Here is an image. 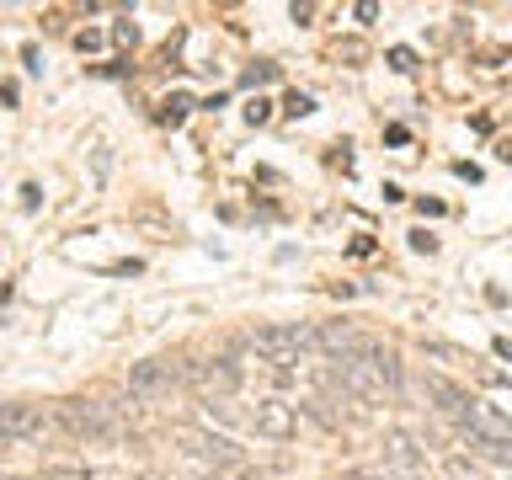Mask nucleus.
<instances>
[{"label": "nucleus", "mask_w": 512, "mask_h": 480, "mask_svg": "<svg viewBox=\"0 0 512 480\" xmlns=\"http://www.w3.org/2000/svg\"><path fill=\"white\" fill-rule=\"evenodd\" d=\"M246 347L262 363L278 368V374H288V363H299L304 352H310V331H304V326H256L246 336Z\"/></svg>", "instance_id": "f257e3e1"}, {"label": "nucleus", "mask_w": 512, "mask_h": 480, "mask_svg": "<svg viewBox=\"0 0 512 480\" xmlns=\"http://www.w3.org/2000/svg\"><path fill=\"white\" fill-rule=\"evenodd\" d=\"M379 459H384V470H390L395 480H416V475H427V448L416 432L406 427H390L379 438Z\"/></svg>", "instance_id": "f03ea898"}, {"label": "nucleus", "mask_w": 512, "mask_h": 480, "mask_svg": "<svg viewBox=\"0 0 512 480\" xmlns=\"http://www.w3.org/2000/svg\"><path fill=\"white\" fill-rule=\"evenodd\" d=\"M246 427L256 432V438H267V443H288V438L299 432V411L288 406L283 395H262V400L246 411Z\"/></svg>", "instance_id": "7ed1b4c3"}, {"label": "nucleus", "mask_w": 512, "mask_h": 480, "mask_svg": "<svg viewBox=\"0 0 512 480\" xmlns=\"http://www.w3.org/2000/svg\"><path fill=\"white\" fill-rule=\"evenodd\" d=\"M43 432H48L43 406H32V400H6V406H0V448L32 443V438H43Z\"/></svg>", "instance_id": "20e7f679"}, {"label": "nucleus", "mask_w": 512, "mask_h": 480, "mask_svg": "<svg viewBox=\"0 0 512 480\" xmlns=\"http://www.w3.org/2000/svg\"><path fill=\"white\" fill-rule=\"evenodd\" d=\"M176 384H182V374L166 358H144L128 368V395H139V400H166Z\"/></svg>", "instance_id": "39448f33"}, {"label": "nucleus", "mask_w": 512, "mask_h": 480, "mask_svg": "<svg viewBox=\"0 0 512 480\" xmlns=\"http://www.w3.org/2000/svg\"><path fill=\"white\" fill-rule=\"evenodd\" d=\"M187 379H192V384H203L208 400H230V395L240 390V379H246V374H240V363H235V358H208V363H192V368H187Z\"/></svg>", "instance_id": "423d86ee"}, {"label": "nucleus", "mask_w": 512, "mask_h": 480, "mask_svg": "<svg viewBox=\"0 0 512 480\" xmlns=\"http://www.w3.org/2000/svg\"><path fill=\"white\" fill-rule=\"evenodd\" d=\"M176 443L187 448V454H198L203 464H219V470H230V464H240V448L224 438V432H198V427H182L176 432Z\"/></svg>", "instance_id": "0eeeda50"}, {"label": "nucleus", "mask_w": 512, "mask_h": 480, "mask_svg": "<svg viewBox=\"0 0 512 480\" xmlns=\"http://www.w3.org/2000/svg\"><path fill=\"white\" fill-rule=\"evenodd\" d=\"M59 422L75 432V438H107L112 422H107V411L96 406V400H64L59 406Z\"/></svg>", "instance_id": "6e6552de"}, {"label": "nucleus", "mask_w": 512, "mask_h": 480, "mask_svg": "<svg viewBox=\"0 0 512 480\" xmlns=\"http://www.w3.org/2000/svg\"><path fill=\"white\" fill-rule=\"evenodd\" d=\"M427 400H438V411L448 416V422L464 427V411H470V395L459 390V384H448L443 374H427Z\"/></svg>", "instance_id": "1a4fd4ad"}, {"label": "nucleus", "mask_w": 512, "mask_h": 480, "mask_svg": "<svg viewBox=\"0 0 512 480\" xmlns=\"http://www.w3.org/2000/svg\"><path fill=\"white\" fill-rule=\"evenodd\" d=\"M43 480H91L86 464H43Z\"/></svg>", "instance_id": "9d476101"}, {"label": "nucleus", "mask_w": 512, "mask_h": 480, "mask_svg": "<svg viewBox=\"0 0 512 480\" xmlns=\"http://www.w3.org/2000/svg\"><path fill=\"white\" fill-rule=\"evenodd\" d=\"M422 352H427V358H448V363H475V358H464V352L448 347V342H422Z\"/></svg>", "instance_id": "9b49d317"}, {"label": "nucleus", "mask_w": 512, "mask_h": 480, "mask_svg": "<svg viewBox=\"0 0 512 480\" xmlns=\"http://www.w3.org/2000/svg\"><path fill=\"white\" fill-rule=\"evenodd\" d=\"M267 80H278V64H251L246 70V86H267Z\"/></svg>", "instance_id": "f8f14e48"}, {"label": "nucleus", "mask_w": 512, "mask_h": 480, "mask_svg": "<svg viewBox=\"0 0 512 480\" xmlns=\"http://www.w3.org/2000/svg\"><path fill=\"white\" fill-rule=\"evenodd\" d=\"M390 64H395L400 75H411L416 70V54H411V48H390Z\"/></svg>", "instance_id": "ddd939ff"}, {"label": "nucleus", "mask_w": 512, "mask_h": 480, "mask_svg": "<svg viewBox=\"0 0 512 480\" xmlns=\"http://www.w3.org/2000/svg\"><path fill=\"white\" fill-rule=\"evenodd\" d=\"M246 118H251V123H267V118H272V102H267V96H256V102L246 107Z\"/></svg>", "instance_id": "4468645a"}, {"label": "nucleus", "mask_w": 512, "mask_h": 480, "mask_svg": "<svg viewBox=\"0 0 512 480\" xmlns=\"http://www.w3.org/2000/svg\"><path fill=\"white\" fill-rule=\"evenodd\" d=\"M192 102H187V96H171V102H166V123H182V112H187Z\"/></svg>", "instance_id": "2eb2a0df"}, {"label": "nucleus", "mask_w": 512, "mask_h": 480, "mask_svg": "<svg viewBox=\"0 0 512 480\" xmlns=\"http://www.w3.org/2000/svg\"><path fill=\"white\" fill-rule=\"evenodd\" d=\"M288 112H294V118H304V112H315V102H310V96H299V91H294V96H288Z\"/></svg>", "instance_id": "dca6fc26"}, {"label": "nucleus", "mask_w": 512, "mask_h": 480, "mask_svg": "<svg viewBox=\"0 0 512 480\" xmlns=\"http://www.w3.org/2000/svg\"><path fill=\"white\" fill-rule=\"evenodd\" d=\"M288 16H294L299 27H310V22H315V6H294V11H288Z\"/></svg>", "instance_id": "f3484780"}, {"label": "nucleus", "mask_w": 512, "mask_h": 480, "mask_svg": "<svg viewBox=\"0 0 512 480\" xmlns=\"http://www.w3.org/2000/svg\"><path fill=\"white\" fill-rule=\"evenodd\" d=\"M416 480H432V475H416Z\"/></svg>", "instance_id": "a211bd4d"}, {"label": "nucleus", "mask_w": 512, "mask_h": 480, "mask_svg": "<svg viewBox=\"0 0 512 480\" xmlns=\"http://www.w3.org/2000/svg\"><path fill=\"white\" fill-rule=\"evenodd\" d=\"M155 480H160V475H155Z\"/></svg>", "instance_id": "6ab92c4d"}, {"label": "nucleus", "mask_w": 512, "mask_h": 480, "mask_svg": "<svg viewBox=\"0 0 512 480\" xmlns=\"http://www.w3.org/2000/svg\"><path fill=\"white\" fill-rule=\"evenodd\" d=\"M507 480H512V475H507Z\"/></svg>", "instance_id": "aec40b11"}]
</instances>
